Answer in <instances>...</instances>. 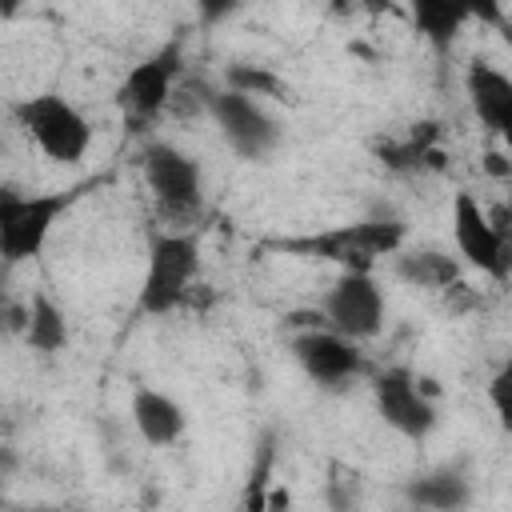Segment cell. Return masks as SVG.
I'll return each mask as SVG.
<instances>
[{"instance_id": "obj_1", "label": "cell", "mask_w": 512, "mask_h": 512, "mask_svg": "<svg viewBox=\"0 0 512 512\" xmlns=\"http://www.w3.org/2000/svg\"><path fill=\"white\" fill-rule=\"evenodd\" d=\"M404 224L376 216V220H356V224H340V228H324V232H308V236H280V240H264L268 252H284V256H308V260H328L340 264L344 272H372L376 260H388L404 248Z\"/></svg>"}, {"instance_id": "obj_2", "label": "cell", "mask_w": 512, "mask_h": 512, "mask_svg": "<svg viewBox=\"0 0 512 512\" xmlns=\"http://www.w3.org/2000/svg\"><path fill=\"white\" fill-rule=\"evenodd\" d=\"M200 272V244L192 232L180 228H160L148 236V264H144V280H140V296H136V312L140 316H168L176 312Z\"/></svg>"}, {"instance_id": "obj_3", "label": "cell", "mask_w": 512, "mask_h": 512, "mask_svg": "<svg viewBox=\"0 0 512 512\" xmlns=\"http://www.w3.org/2000/svg\"><path fill=\"white\" fill-rule=\"evenodd\" d=\"M180 76H184V36H172L156 52H148L140 64H132L128 76L120 80L116 104L124 112V124L132 132H148L172 108V92Z\"/></svg>"}, {"instance_id": "obj_4", "label": "cell", "mask_w": 512, "mask_h": 512, "mask_svg": "<svg viewBox=\"0 0 512 512\" xmlns=\"http://www.w3.org/2000/svg\"><path fill=\"white\" fill-rule=\"evenodd\" d=\"M84 196V188L68 192H36L24 196L16 188H0V260L24 264L44 252L56 220Z\"/></svg>"}, {"instance_id": "obj_5", "label": "cell", "mask_w": 512, "mask_h": 512, "mask_svg": "<svg viewBox=\"0 0 512 512\" xmlns=\"http://www.w3.org/2000/svg\"><path fill=\"white\" fill-rule=\"evenodd\" d=\"M16 124L24 128V136L52 160V164H80L92 148V124L88 116L64 100L60 92H36L24 96L16 108Z\"/></svg>"}, {"instance_id": "obj_6", "label": "cell", "mask_w": 512, "mask_h": 512, "mask_svg": "<svg viewBox=\"0 0 512 512\" xmlns=\"http://www.w3.org/2000/svg\"><path fill=\"white\" fill-rule=\"evenodd\" d=\"M140 168H144V184H148L156 208L172 224H192L200 216V208H204L200 160H192L188 152H180L168 140H152L140 152Z\"/></svg>"}, {"instance_id": "obj_7", "label": "cell", "mask_w": 512, "mask_h": 512, "mask_svg": "<svg viewBox=\"0 0 512 512\" xmlns=\"http://www.w3.org/2000/svg\"><path fill=\"white\" fill-rule=\"evenodd\" d=\"M324 328L360 344L372 340L384 328V288L376 284L372 272H340V280L324 292L320 308Z\"/></svg>"}, {"instance_id": "obj_8", "label": "cell", "mask_w": 512, "mask_h": 512, "mask_svg": "<svg viewBox=\"0 0 512 512\" xmlns=\"http://www.w3.org/2000/svg\"><path fill=\"white\" fill-rule=\"evenodd\" d=\"M212 124L220 128L224 144L240 156V160H264L276 144H280V120L260 104V100H248L240 92H212L208 96V108Z\"/></svg>"}, {"instance_id": "obj_9", "label": "cell", "mask_w": 512, "mask_h": 512, "mask_svg": "<svg viewBox=\"0 0 512 512\" xmlns=\"http://www.w3.org/2000/svg\"><path fill=\"white\" fill-rule=\"evenodd\" d=\"M452 240H456V256L468 264V268H480L484 276H492V280H508V264H512V256H508V236H500L492 224H488V212H484V204L468 192V188H460L456 196H452Z\"/></svg>"}, {"instance_id": "obj_10", "label": "cell", "mask_w": 512, "mask_h": 512, "mask_svg": "<svg viewBox=\"0 0 512 512\" xmlns=\"http://www.w3.org/2000/svg\"><path fill=\"white\" fill-rule=\"evenodd\" d=\"M292 356H296V364L304 368V376H308L312 384L328 388V392L348 388V384L360 380L364 368H368V364H364V352H360L352 340H344V336H336V332H328V328L296 332V336H292Z\"/></svg>"}, {"instance_id": "obj_11", "label": "cell", "mask_w": 512, "mask_h": 512, "mask_svg": "<svg viewBox=\"0 0 512 512\" xmlns=\"http://www.w3.org/2000/svg\"><path fill=\"white\" fill-rule=\"evenodd\" d=\"M372 400L380 420L408 436V440H424L436 428V404L416 388V376L408 368H384L372 376Z\"/></svg>"}, {"instance_id": "obj_12", "label": "cell", "mask_w": 512, "mask_h": 512, "mask_svg": "<svg viewBox=\"0 0 512 512\" xmlns=\"http://www.w3.org/2000/svg\"><path fill=\"white\" fill-rule=\"evenodd\" d=\"M464 92H468V104L480 116V124L492 136L508 140L512 136V80L500 68H492L488 60H472L464 72Z\"/></svg>"}, {"instance_id": "obj_13", "label": "cell", "mask_w": 512, "mask_h": 512, "mask_svg": "<svg viewBox=\"0 0 512 512\" xmlns=\"http://www.w3.org/2000/svg\"><path fill=\"white\" fill-rule=\"evenodd\" d=\"M132 424L152 448H168L184 436V408L160 392V388H136L132 392Z\"/></svg>"}, {"instance_id": "obj_14", "label": "cell", "mask_w": 512, "mask_h": 512, "mask_svg": "<svg viewBox=\"0 0 512 512\" xmlns=\"http://www.w3.org/2000/svg\"><path fill=\"white\" fill-rule=\"evenodd\" d=\"M404 496H408V504H416L424 512H464L472 504V480H468L464 468L444 464L436 472H424V476L408 480Z\"/></svg>"}, {"instance_id": "obj_15", "label": "cell", "mask_w": 512, "mask_h": 512, "mask_svg": "<svg viewBox=\"0 0 512 512\" xmlns=\"http://www.w3.org/2000/svg\"><path fill=\"white\" fill-rule=\"evenodd\" d=\"M392 260L396 280L412 284V288H428V292H448L452 284H460V260L440 252V248H400Z\"/></svg>"}, {"instance_id": "obj_16", "label": "cell", "mask_w": 512, "mask_h": 512, "mask_svg": "<svg viewBox=\"0 0 512 512\" xmlns=\"http://www.w3.org/2000/svg\"><path fill=\"white\" fill-rule=\"evenodd\" d=\"M436 144H440V124L436 120H420V124H412L404 136H384V140H376L372 144V152H376V160L388 168V172H420L424 164H428V156L436 152Z\"/></svg>"}, {"instance_id": "obj_17", "label": "cell", "mask_w": 512, "mask_h": 512, "mask_svg": "<svg viewBox=\"0 0 512 512\" xmlns=\"http://www.w3.org/2000/svg\"><path fill=\"white\" fill-rule=\"evenodd\" d=\"M24 340L28 348L52 356L60 348H68V320L64 308L48 296V292H32V304L24 308Z\"/></svg>"}, {"instance_id": "obj_18", "label": "cell", "mask_w": 512, "mask_h": 512, "mask_svg": "<svg viewBox=\"0 0 512 512\" xmlns=\"http://www.w3.org/2000/svg\"><path fill=\"white\" fill-rule=\"evenodd\" d=\"M224 88L228 92H240L248 100H276V104H296V92L284 76H276L272 68L264 64H232L224 72Z\"/></svg>"}, {"instance_id": "obj_19", "label": "cell", "mask_w": 512, "mask_h": 512, "mask_svg": "<svg viewBox=\"0 0 512 512\" xmlns=\"http://www.w3.org/2000/svg\"><path fill=\"white\" fill-rule=\"evenodd\" d=\"M468 16H472L468 8H460V4H444V0H420V4L412 8L416 28L424 32V40H428L436 52L452 48V40L460 36V28H464Z\"/></svg>"}, {"instance_id": "obj_20", "label": "cell", "mask_w": 512, "mask_h": 512, "mask_svg": "<svg viewBox=\"0 0 512 512\" xmlns=\"http://www.w3.org/2000/svg\"><path fill=\"white\" fill-rule=\"evenodd\" d=\"M364 504V480L352 464L332 460L328 476H324V508L328 512H360Z\"/></svg>"}, {"instance_id": "obj_21", "label": "cell", "mask_w": 512, "mask_h": 512, "mask_svg": "<svg viewBox=\"0 0 512 512\" xmlns=\"http://www.w3.org/2000/svg\"><path fill=\"white\" fill-rule=\"evenodd\" d=\"M12 328H20V332H24V308H16V304L8 300L4 280H0V336H8Z\"/></svg>"}, {"instance_id": "obj_22", "label": "cell", "mask_w": 512, "mask_h": 512, "mask_svg": "<svg viewBox=\"0 0 512 512\" xmlns=\"http://www.w3.org/2000/svg\"><path fill=\"white\" fill-rule=\"evenodd\" d=\"M484 172L496 176V180H508V176H512V160H508L500 148H492V152L484 156Z\"/></svg>"}, {"instance_id": "obj_23", "label": "cell", "mask_w": 512, "mask_h": 512, "mask_svg": "<svg viewBox=\"0 0 512 512\" xmlns=\"http://www.w3.org/2000/svg\"><path fill=\"white\" fill-rule=\"evenodd\" d=\"M288 508H292V492L280 488V484H272L268 496H264V512H288Z\"/></svg>"}, {"instance_id": "obj_24", "label": "cell", "mask_w": 512, "mask_h": 512, "mask_svg": "<svg viewBox=\"0 0 512 512\" xmlns=\"http://www.w3.org/2000/svg\"><path fill=\"white\" fill-rule=\"evenodd\" d=\"M504 388H508V368H500L496 380H492V404H496L500 420H504V412H508V404H504Z\"/></svg>"}, {"instance_id": "obj_25", "label": "cell", "mask_w": 512, "mask_h": 512, "mask_svg": "<svg viewBox=\"0 0 512 512\" xmlns=\"http://www.w3.org/2000/svg\"><path fill=\"white\" fill-rule=\"evenodd\" d=\"M232 12V4H200V16L204 20H220V16H228Z\"/></svg>"}, {"instance_id": "obj_26", "label": "cell", "mask_w": 512, "mask_h": 512, "mask_svg": "<svg viewBox=\"0 0 512 512\" xmlns=\"http://www.w3.org/2000/svg\"><path fill=\"white\" fill-rule=\"evenodd\" d=\"M28 512H64V508H28Z\"/></svg>"}, {"instance_id": "obj_27", "label": "cell", "mask_w": 512, "mask_h": 512, "mask_svg": "<svg viewBox=\"0 0 512 512\" xmlns=\"http://www.w3.org/2000/svg\"><path fill=\"white\" fill-rule=\"evenodd\" d=\"M400 512H424V508H416V504H408V508H400Z\"/></svg>"}]
</instances>
